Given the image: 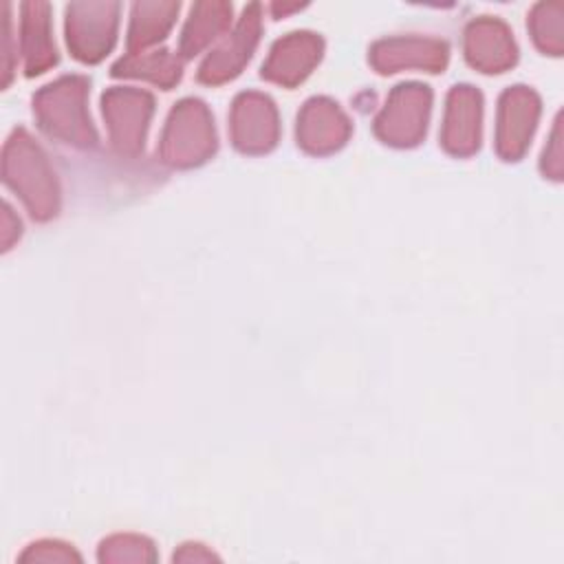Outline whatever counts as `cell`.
<instances>
[{"mask_svg":"<svg viewBox=\"0 0 564 564\" xmlns=\"http://www.w3.org/2000/svg\"><path fill=\"white\" fill-rule=\"evenodd\" d=\"M2 178L22 198L35 220H48L59 209V185L55 170L35 139L18 128L2 150Z\"/></svg>","mask_w":564,"mask_h":564,"instance_id":"6da1fadb","label":"cell"},{"mask_svg":"<svg viewBox=\"0 0 564 564\" xmlns=\"http://www.w3.org/2000/svg\"><path fill=\"white\" fill-rule=\"evenodd\" d=\"M88 79L79 75H66L44 86L33 97V115L37 126L64 143L95 145L97 132L86 110Z\"/></svg>","mask_w":564,"mask_h":564,"instance_id":"7a4b0ae2","label":"cell"},{"mask_svg":"<svg viewBox=\"0 0 564 564\" xmlns=\"http://www.w3.org/2000/svg\"><path fill=\"white\" fill-rule=\"evenodd\" d=\"M214 117L205 101L196 97L181 99L163 128L159 154L174 167H192L205 163L216 152Z\"/></svg>","mask_w":564,"mask_h":564,"instance_id":"3957f363","label":"cell"},{"mask_svg":"<svg viewBox=\"0 0 564 564\" xmlns=\"http://www.w3.org/2000/svg\"><path fill=\"white\" fill-rule=\"evenodd\" d=\"M432 90L425 84H399L375 119V134L390 145H416L427 130Z\"/></svg>","mask_w":564,"mask_h":564,"instance_id":"277c9868","label":"cell"},{"mask_svg":"<svg viewBox=\"0 0 564 564\" xmlns=\"http://www.w3.org/2000/svg\"><path fill=\"white\" fill-rule=\"evenodd\" d=\"M117 2H73L66 7V42L84 64L99 62L115 44Z\"/></svg>","mask_w":564,"mask_h":564,"instance_id":"5b68a950","label":"cell"},{"mask_svg":"<svg viewBox=\"0 0 564 564\" xmlns=\"http://www.w3.org/2000/svg\"><path fill=\"white\" fill-rule=\"evenodd\" d=\"M154 110L150 93L139 88H110L101 97L110 143L119 154H139Z\"/></svg>","mask_w":564,"mask_h":564,"instance_id":"8992f818","label":"cell"},{"mask_svg":"<svg viewBox=\"0 0 564 564\" xmlns=\"http://www.w3.org/2000/svg\"><path fill=\"white\" fill-rule=\"evenodd\" d=\"M234 145L245 154L269 152L280 137L275 104L256 90L240 93L234 99L229 115Z\"/></svg>","mask_w":564,"mask_h":564,"instance_id":"52a82bcc","label":"cell"},{"mask_svg":"<svg viewBox=\"0 0 564 564\" xmlns=\"http://www.w3.org/2000/svg\"><path fill=\"white\" fill-rule=\"evenodd\" d=\"M540 99L527 86L507 88L498 101L496 152L505 161H518L531 143L538 126Z\"/></svg>","mask_w":564,"mask_h":564,"instance_id":"ba28073f","label":"cell"},{"mask_svg":"<svg viewBox=\"0 0 564 564\" xmlns=\"http://www.w3.org/2000/svg\"><path fill=\"white\" fill-rule=\"evenodd\" d=\"M260 37V4H249L238 20L236 29L227 40L207 55L198 68V79L203 84H223L234 79L242 66L249 62Z\"/></svg>","mask_w":564,"mask_h":564,"instance_id":"9c48e42d","label":"cell"},{"mask_svg":"<svg viewBox=\"0 0 564 564\" xmlns=\"http://www.w3.org/2000/svg\"><path fill=\"white\" fill-rule=\"evenodd\" d=\"M482 95L467 84L454 86L447 95L441 143L449 154L467 156L480 148Z\"/></svg>","mask_w":564,"mask_h":564,"instance_id":"30bf717a","label":"cell"},{"mask_svg":"<svg viewBox=\"0 0 564 564\" xmlns=\"http://www.w3.org/2000/svg\"><path fill=\"white\" fill-rule=\"evenodd\" d=\"M322 51L324 42L319 35L308 31L289 33L271 46V53L262 64V77L273 84L293 88L311 75L322 57Z\"/></svg>","mask_w":564,"mask_h":564,"instance_id":"8fae6325","label":"cell"},{"mask_svg":"<svg viewBox=\"0 0 564 564\" xmlns=\"http://www.w3.org/2000/svg\"><path fill=\"white\" fill-rule=\"evenodd\" d=\"M350 121L344 110L326 99L313 97L297 115V145L311 154H328L339 150L350 137Z\"/></svg>","mask_w":564,"mask_h":564,"instance_id":"7c38bea8","label":"cell"},{"mask_svg":"<svg viewBox=\"0 0 564 564\" xmlns=\"http://www.w3.org/2000/svg\"><path fill=\"white\" fill-rule=\"evenodd\" d=\"M370 64L388 75L403 68L438 73L447 64V44L432 37H390L370 48Z\"/></svg>","mask_w":564,"mask_h":564,"instance_id":"4fadbf2b","label":"cell"},{"mask_svg":"<svg viewBox=\"0 0 564 564\" xmlns=\"http://www.w3.org/2000/svg\"><path fill=\"white\" fill-rule=\"evenodd\" d=\"M465 57L482 73H502L518 59L511 31L494 18H480L465 29Z\"/></svg>","mask_w":564,"mask_h":564,"instance_id":"5bb4252c","label":"cell"},{"mask_svg":"<svg viewBox=\"0 0 564 564\" xmlns=\"http://www.w3.org/2000/svg\"><path fill=\"white\" fill-rule=\"evenodd\" d=\"M20 44L24 57V70L29 77L44 73L57 64V51L51 40V18L48 4L26 2L22 7V29Z\"/></svg>","mask_w":564,"mask_h":564,"instance_id":"9a60e30c","label":"cell"},{"mask_svg":"<svg viewBox=\"0 0 564 564\" xmlns=\"http://www.w3.org/2000/svg\"><path fill=\"white\" fill-rule=\"evenodd\" d=\"M176 11L178 2H137L132 7V22L128 29L130 53H141V48L163 40Z\"/></svg>","mask_w":564,"mask_h":564,"instance_id":"2e32d148","label":"cell"},{"mask_svg":"<svg viewBox=\"0 0 564 564\" xmlns=\"http://www.w3.org/2000/svg\"><path fill=\"white\" fill-rule=\"evenodd\" d=\"M181 59L170 51L128 53L112 66L115 77H143L170 90L181 79Z\"/></svg>","mask_w":564,"mask_h":564,"instance_id":"e0dca14e","label":"cell"},{"mask_svg":"<svg viewBox=\"0 0 564 564\" xmlns=\"http://www.w3.org/2000/svg\"><path fill=\"white\" fill-rule=\"evenodd\" d=\"M231 4L225 2H198L192 7L189 20L181 35V53L185 57L205 48L229 22Z\"/></svg>","mask_w":564,"mask_h":564,"instance_id":"ac0fdd59","label":"cell"},{"mask_svg":"<svg viewBox=\"0 0 564 564\" xmlns=\"http://www.w3.org/2000/svg\"><path fill=\"white\" fill-rule=\"evenodd\" d=\"M560 4H538L529 24L535 44L551 55L562 53V18Z\"/></svg>","mask_w":564,"mask_h":564,"instance_id":"d6986e66","label":"cell"},{"mask_svg":"<svg viewBox=\"0 0 564 564\" xmlns=\"http://www.w3.org/2000/svg\"><path fill=\"white\" fill-rule=\"evenodd\" d=\"M154 557L152 542L141 535H112L99 546L101 562H152Z\"/></svg>","mask_w":564,"mask_h":564,"instance_id":"ffe728a7","label":"cell"},{"mask_svg":"<svg viewBox=\"0 0 564 564\" xmlns=\"http://www.w3.org/2000/svg\"><path fill=\"white\" fill-rule=\"evenodd\" d=\"M77 562L79 555L62 542H51V540H42L31 544L22 555L20 562Z\"/></svg>","mask_w":564,"mask_h":564,"instance_id":"44dd1931","label":"cell"},{"mask_svg":"<svg viewBox=\"0 0 564 564\" xmlns=\"http://www.w3.org/2000/svg\"><path fill=\"white\" fill-rule=\"evenodd\" d=\"M192 562V560H216L212 551H205L203 544H183L178 553H174V562Z\"/></svg>","mask_w":564,"mask_h":564,"instance_id":"7402d4cb","label":"cell"}]
</instances>
